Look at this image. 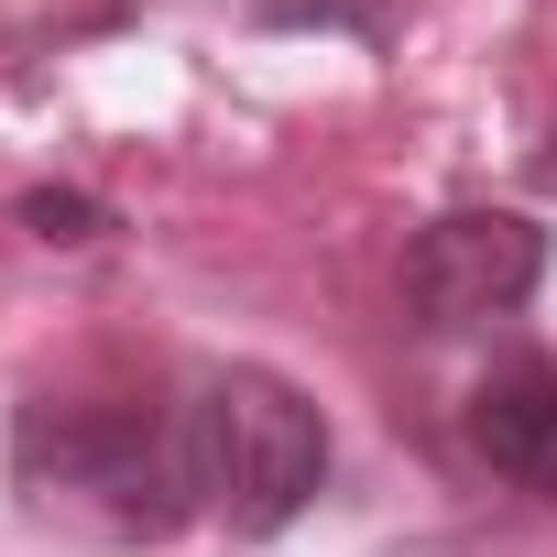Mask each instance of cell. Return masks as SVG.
<instances>
[{
    "mask_svg": "<svg viewBox=\"0 0 557 557\" xmlns=\"http://www.w3.org/2000/svg\"><path fill=\"white\" fill-rule=\"evenodd\" d=\"M240 12L273 23V34H361V45H383L405 0H240Z\"/></svg>",
    "mask_w": 557,
    "mask_h": 557,
    "instance_id": "cell-5",
    "label": "cell"
},
{
    "mask_svg": "<svg viewBox=\"0 0 557 557\" xmlns=\"http://www.w3.org/2000/svg\"><path fill=\"white\" fill-rule=\"evenodd\" d=\"M12 481L45 524L99 535V546H153L197 503L175 426H153L132 405H55V394L12 416Z\"/></svg>",
    "mask_w": 557,
    "mask_h": 557,
    "instance_id": "cell-1",
    "label": "cell"
},
{
    "mask_svg": "<svg viewBox=\"0 0 557 557\" xmlns=\"http://www.w3.org/2000/svg\"><path fill=\"white\" fill-rule=\"evenodd\" d=\"M175 448H186L197 513H219L230 535H285L329 492V416L262 361L208 372L175 416Z\"/></svg>",
    "mask_w": 557,
    "mask_h": 557,
    "instance_id": "cell-2",
    "label": "cell"
},
{
    "mask_svg": "<svg viewBox=\"0 0 557 557\" xmlns=\"http://www.w3.org/2000/svg\"><path fill=\"white\" fill-rule=\"evenodd\" d=\"M470 448H481L513 492H546V503H557V372H546V361H503V372L470 394Z\"/></svg>",
    "mask_w": 557,
    "mask_h": 557,
    "instance_id": "cell-4",
    "label": "cell"
},
{
    "mask_svg": "<svg viewBox=\"0 0 557 557\" xmlns=\"http://www.w3.org/2000/svg\"><path fill=\"white\" fill-rule=\"evenodd\" d=\"M535 285H546V230H535L524 208H448V219H426L416 251H405V307H416V329H437V339L513 318Z\"/></svg>",
    "mask_w": 557,
    "mask_h": 557,
    "instance_id": "cell-3",
    "label": "cell"
},
{
    "mask_svg": "<svg viewBox=\"0 0 557 557\" xmlns=\"http://www.w3.org/2000/svg\"><path fill=\"white\" fill-rule=\"evenodd\" d=\"M34 219H45V240H88V208L77 197H34Z\"/></svg>",
    "mask_w": 557,
    "mask_h": 557,
    "instance_id": "cell-6",
    "label": "cell"
},
{
    "mask_svg": "<svg viewBox=\"0 0 557 557\" xmlns=\"http://www.w3.org/2000/svg\"><path fill=\"white\" fill-rule=\"evenodd\" d=\"M535 175H546V186H557V153H535Z\"/></svg>",
    "mask_w": 557,
    "mask_h": 557,
    "instance_id": "cell-7",
    "label": "cell"
}]
</instances>
